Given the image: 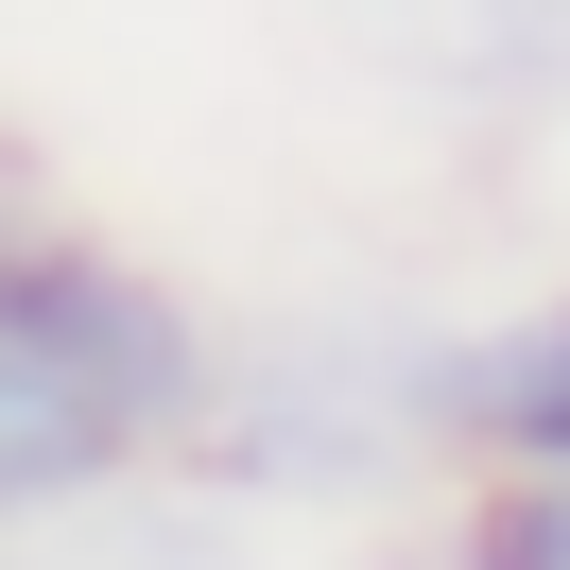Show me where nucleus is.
<instances>
[{
    "instance_id": "nucleus-1",
    "label": "nucleus",
    "mask_w": 570,
    "mask_h": 570,
    "mask_svg": "<svg viewBox=\"0 0 570 570\" xmlns=\"http://www.w3.org/2000/svg\"><path fill=\"white\" fill-rule=\"evenodd\" d=\"M156 432L121 415V381L70 346V328L0 312V519H36V501H105Z\"/></svg>"
},
{
    "instance_id": "nucleus-2",
    "label": "nucleus",
    "mask_w": 570,
    "mask_h": 570,
    "mask_svg": "<svg viewBox=\"0 0 570 570\" xmlns=\"http://www.w3.org/2000/svg\"><path fill=\"white\" fill-rule=\"evenodd\" d=\"M415 415L450 432V450H484V466H570V294L432 346L415 363Z\"/></svg>"
},
{
    "instance_id": "nucleus-3",
    "label": "nucleus",
    "mask_w": 570,
    "mask_h": 570,
    "mask_svg": "<svg viewBox=\"0 0 570 570\" xmlns=\"http://www.w3.org/2000/svg\"><path fill=\"white\" fill-rule=\"evenodd\" d=\"M450 535H466V570H570V466H501Z\"/></svg>"
}]
</instances>
